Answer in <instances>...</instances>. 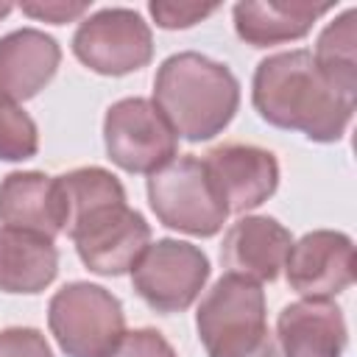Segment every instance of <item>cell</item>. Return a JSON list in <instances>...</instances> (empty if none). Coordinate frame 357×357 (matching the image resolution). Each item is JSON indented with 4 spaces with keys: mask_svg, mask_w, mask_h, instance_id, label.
Listing matches in <instances>:
<instances>
[{
    "mask_svg": "<svg viewBox=\"0 0 357 357\" xmlns=\"http://www.w3.org/2000/svg\"><path fill=\"white\" fill-rule=\"evenodd\" d=\"M293 245L290 229H284L271 215H245L229 226L220 262L229 273L254 279V282H276L284 271L287 254Z\"/></svg>",
    "mask_w": 357,
    "mask_h": 357,
    "instance_id": "cell-12",
    "label": "cell"
},
{
    "mask_svg": "<svg viewBox=\"0 0 357 357\" xmlns=\"http://www.w3.org/2000/svg\"><path fill=\"white\" fill-rule=\"evenodd\" d=\"M109 357H178V354L162 332H156L151 326H142V329L126 332L123 340L117 343V349Z\"/></svg>",
    "mask_w": 357,
    "mask_h": 357,
    "instance_id": "cell-21",
    "label": "cell"
},
{
    "mask_svg": "<svg viewBox=\"0 0 357 357\" xmlns=\"http://www.w3.org/2000/svg\"><path fill=\"white\" fill-rule=\"evenodd\" d=\"M145 190L156 220L173 231L215 237L229 218V209L204 159L192 153L176 156L165 167L151 173Z\"/></svg>",
    "mask_w": 357,
    "mask_h": 357,
    "instance_id": "cell-5",
    "label": "cell"
},
{
    "mask_svg": "<svg viewBox=\"0 0 357 357\" xmlns=\"http://www.w3.org/2000/svg\"><path fill=\"white\" fill-rule=\"evenodd\" d=\"M245 357H282V351H279V346H276V337L268 332V335L262 337V343H259L251 354H245Z\"/></svg>",
    "mask_w": 357,
    "mask_h": 357,
    "instance_id": "cell-24",
    "label": "cell"
},
{
    "mask_svg": "<svg viewBox=\"0 0 357 357\" xmlns=\"http://www.w3.org/2000/svg\"><path fill=\"white\" fill-rule=\"evenodd\" d=\"M11 8H14L11 3H0V20H3L6 14H11Z\"/></svg>",
    "mask_w": 357,
    "mask_h": 357,
    "instance_id": "cell-25",
    "label": "cell"
},
{
    "mask_svg": "<svg viewBox=\"0 0 357 357\" xmlns=\"http://www.w3.org/2000/svg\"><path fill=\"white\" fill-rule=\"evenodd\" d=\"M22 14L39 20V22H50V25H64L73 22L78 17H84L89 11L86 0H39V3H22L20 6Z\"/></svg>",
    "mask_w": 357,
    "mask_h": 357,
    "instance_id": "cell-23",
    "label": "cell"
},
{
    "mask_svg": "<svg viewBox=\"0 0 357 357\" xmlns=\"http://www.w3.org/2000/svg\"><path fill=\"white\" fill-rule=\"evenodd\" d=\"M151 17L156 20L159 28L165 31H178V28H192L195 22L206 20L209 14L218 11V3L201 6V3H170V0H153L148 3Z\"/></svg>",
    "mask_w": 357,
    "mask_h": 357,
    "instance_id": "cell-20",
    "label": "cell"
},
{
    "mask_svg": "<svg viewBox=\"0 0 357 357\" xmlns=\"http://www.w3.org/2000/svg\"><path fill=\"white\" fill-rule=\"evenodd\" d=\"M287 284L304 298H335L354 282V243L335 229H315L293 240L284 262Z\"/></svg>",
    "mask_w": 357,
    "mask_h": 357,
    "instance_id": "cell-10",
    "label": "cell"
},
{
    "mask_svg": "<svg viewBox=\"0 0 357 357\" xmlns=\"http://www.w3.org/2000/svg\"><path fill=\"white\" fill-rule=\"evenodd\" d=\"M59 273V251L53 240L0 226V290L3 293H42Z\"/></svg>",
    "mask_w": 357,
    "mask_h": 357,
    "instance_id": "cell-17",
    "label": "cell"
},
{
    "mask_svg": "<svg viewBox=\"0 0 357 357\" xmlns=\"http://www.w3.org/2000/svg\"><path fill=\"white\" fill-rule=\"evenodd\" d=\"M103 145L109 159L137 176H151L178 156V137L148 98H123L106 109Z\"/></svg>",
    "mask_w": 357,
    "mask_h": 357,
    "instance_id": "cell-8",
    "label": "cell"
},
{
    "mask_svg": "<svg viewBox=\"0 0 357 357\" xmlns=\"http://www.w3.org/2000/svg\"><path fill=\"white\" fill-rule=\"evenodd\" d=\"M273 337L282 357H340L349 329L332 298H298L282 307Z\"/></svg>",
    "mask_w": 357,
    "mask_h": 357,
    "instance_id": "cell-13",
    "label": "cell"
},
{
    "mask_svg": "<svg viewBox=\"0 0 357 357\" xmlns=\"http://www.w3.org/2000/svg\"><path fill=\"white\" fill-rule=\"evenodd\" d=\"M64 198L59 178L39 170H14L0 181V223L56 240L64 234Z\"/></svg>",
    "mask_w": 357,
    "mask_h": 357,
    "instance_id": "cell-15",
    "label": "cell"
},
{
    "mask_svg": "<svg viewBox=\"0 0 357 357\" xmlns=\"http://www.w3.org/2000/svg\"><path fill=\"white\" fill-rule=\"evenodd\" d=\"M75 59L98 75H128L151 64L153 33L139 11L112 6L84 17L73 33Z\"/></svg>",
    "mask_w": 357,
    "mask_h": 357,
    "instance_id": "cell-7",
    "label": "cell"
},
{
    "mask_svg": "<svg viewBox=\"0 0 357 357\" xmlns=\"http://www.w3.org/2000/svg\"><path fill=\"white\" fill-rule=\"evenodd\" d=\"M209 271V257L198 245L162 237L148 243L131 268V287L156 312H184L201 296Z\"/></svg>",
    "mask_w": 357,
    "mask_h": 357,
    "instance_id": "cell-9",
    "label": "cell"
},
{
    "mask_svg": "<svg viewBox=\"0 0 357 357\" xmlns=\"http://www.w3.org/2000/svg\"><path fill=\"white\" fill-rule=\"evenodd\" d=\"M64 198V231L78 259L98 276L131 273L151 243V223L126 201V187L106 167H75L56 176Z\"/></svg>",
    "mask_w": 357,
    "mask_h": 357,
    "instance_id": "cell-1",
    "label": "cell"
},
{
    "mask_svg": "<svg viewBox=\"0 0 357 357\" xmlns=\"http://www.w3.org/2000/svg\"><path fill=\"white\" fill-rule=\"evenodd\" d=\"M251 103L268 126L301 131L312 142H337L354 114V103L324 78L304 47L265 56L257 64Z\"/></svg>",
    "mask_w": 357,
    "mask_h": 357,
    "instance_id": "cell-2",
    "label": "cell"
},
{
    "mask_svg": "<svg viewBox=\"0 0 357 357\" xmlns=\"http://www.w3.org/2000/svg\"><path fill=\"white\" fill-rule=\"evenodd\" d=\"M153 103L178 139L206 142L234 120L240 81L223 64L195 50L167 56L153 78Z\"/></svg>",
    "mask_w": 357,
    "mask_h": 357,
    "instance_id": "cell-3",
    "label": "cell"
},
{
    "mask_svg": "<svg viewBox=\"0 0 357 357\" xmlns=\"http://www.w3.org/2000/svg\"><path fill=\"white\" fill-rule=\"evenodd\" d=\"M204 165L229 209L243 215L265 204L279 187V162L268 148L226 142L204 156Z\"/></svg>",
    "mask_w": 357,
    "mask_h": 357,
    "instance_id": "cell-11",
    "label": "cell"
},
{
    "mask_svg": "<svg viewBox=\"0 0 357 357\" xmlns=\"http://www.w3.org/2000/svg\"><path fill=\"white\" fill-rule=\"evenodd\" d=\"M47 326L67 357H109L126 335V312L103 284L70 282L53 293Z\"/></svg>",
    "mask_w": 357,
    "mask_h": 357,
    "instance_id": "cell-6",
    "label": "cell"
},
{
    "mask_svg": "<svg viewBox=\"0 0 357 357\" xmlns=\"http://www.w3.org/2000/svg\"><path fill=\"white\" fill-rule=\"evenodd\" d=\"M39 151V128L33 117L17 106L0 100V162H25Z\"/></svg>",
    "mask_w": 357,
    "mask_h": 357,
    "instance_id": "cell-19",
    "label": "cell"
},
{
    "mask_svg": "<svg viewBox=\"0 0 357 357\" xmlns=\"http://www.w3.org/2000/svg\"><path fill=\"white\" fill-rule=\"evenodd\" d=\"M206 357H245L268 335L265 290L259 282L226 273L201 298L195 312Z\"/></svg>",
    "mask_w": 357,
    "mask_h": 357,
    "instance_id": "cell-4",
    "label": "cell"
},
{
    "mask_svg": "<svg viewBox=\"0 0 357 357\" xmlns=\"http://www.w3.org/2000/svg\"><path fill=\"white\" fill-rule=\"evenodd\" d=\"M312 59L324 78L346 98L357 100V8H346L340 17L324 25L318 33Z\"/></svg>",
    "mask_w": 357,
    "mask_h": 357,
    "instance_id": "cell-18",
    "label": "cell"
},
{
    "mask_svg": "<svg viewBox=\"0 0 357 357\" xmlns=\"http://www.w3.org/2000/svg\"><path fill=\"white\" fill-rule=\"evenodd\" d=\"M61 64L59 42L39 28H17L0 36V100L22 103L39 95Z\"/></svg>",
    "mask_w": 357,
    "mask_h": 357,
    "instance_id": "cell-14",
    "label": "cell"
},
{
    "mask_svg": "<svg viewBox=\"0 0 357 357\" xmlns=\"http://www.w3.org/2000/svg\"><path fill=\"white\" fill-rule=\"evenodd\" d=\"M332 11V3L310 0H243L234 3V31L251 47H271L304 39L315 20Z\"/></svg>",
    "mask_w": 357,
    "mask_h": 357,
    "instance_id": "cell-16",
    "label": "cell"
},
{
    "mask_svg": "<svg viewBox=\"0 0 357 357\" xmlns=\"http://www.w3.org/2000/svg\"><path fill=\"white\" fill-rule=\"evenodd\" d=\"M0 357H53L47 337L33 326L0 329Z\"/></svg>",
    "mask_w": 357,
    "mask_h": 357,
    "instance_id": "cell-22",
    "label": "cell"
}]
</instances>
